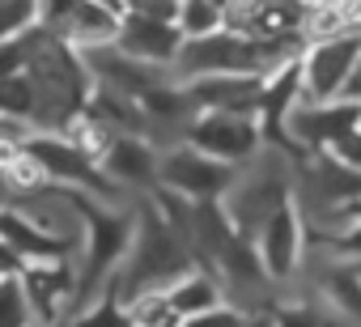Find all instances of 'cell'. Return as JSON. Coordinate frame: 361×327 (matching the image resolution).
Here are the masks:
<instances>
[{"label":"cell","instance_id":"ffe728a7","mask_svg":"<svg viewBox=\"0 0 361 327\" xmlns=\"http://www.w3.org/2000/svg\"><path fill=\"white\" fill-rule=\"evenodd\" d=\"M323 153H327L331 161H340V166H348V171H357V175H361V123H357V128H348V132H340Z\"/></svg>","mask_w":361,"mask_h":327},{"label":"cell","instance_id":"7c38bea8","mask_svg":"<svg viewBox=\"0 0 361 327\" xmlns=\"http://www.w3.org/2000/svg\"><path fill=\"white\" fill-rule=\"evenodd\" d=\"M306 171H310V179H314V192H319L331 209L348 213L353 204H361V175H357V171L331 161L327 153H310Z\"/></svg>","mask_w":361,"mask_h":327},{"label":"cell","instance_id":"3957f363","mask_svg":"<svg viewBox=\"0 0 361 327\" xmlns=\"http://www.w3.org/2000/svg\"><path fill=\"white\" fill-rule=\"evenodd\" d=\"M178 144H192L204 157L243 171L247 161L259 157L264 132H259V119L251 111H213V115H196L183 128V140H178Z\"/></svg>","mask_w":361,"mask_h":327},{"label":"cell","instance_id":"8992f818","mask_svg":"<svg viewBox=\"0 0 361 327\" xmlns=\"http://www.w3.org/2000/svg\"><path fill=\"white\" fill-rule=\"evenodd\" d=\"M26 153L43 166L47 183L51 187H68V192H81V196H94L102 204H115L119 200V187L106 183V175L94 166L85 153H77L68 140H60L56 132H35L26 140Z\"/></svg>","mask_w":361,"mask_h":327},{"label":"cell","instance_id":"4316f807","mask_svg":"<svg viewBox=\"0 0 361 327\" xmlns=\"http://www.w3.org/2000/svg\"><path fill=\"white\" fill-rule=\"evenodd\" d=\"M340 102H357V106H361V56H357V68H353V77H348V85H344V94H340Z\"/></svg>","mask_w":361,"mask_h":327},{"label":"cell","instance_id":"d4e9b609","mask_svg":"<svg viewBox=\"0 0 361 327\" xmlns=\"http://www.w3.org/2000/svg\"><path fill=\"white\" fill-rule=\"evenodd\" d=\"M276 327H327V319L306 310V306H281L276 310Z\"/></svg>","mask_w":361,"mask_h":327},{"label":"cell","instance_id":"484cf974","mask_svg":"<svg viewBox=\"0 0 361 327\" xmlns=\"http://www.w3.org/2000/svg\"><path fill=\"white\" fill-rule=\"evenodd\" d=\"M22 268H26V259L0 238V280H9V276H22Z\"/></svg>","mask_w":361,"mask_h":327},{"label":"cell","instance_id":"7402d4cb","mask_svg":"<svg viewBox=\"0 0 361 327\" xmlns=\"http://www.w3.org/2000/svg\"><path fill=\"white\" fill-rule=\"evenodd\" d=\"M183 327H251V319L243 314V310H234V306H213V310H204V314H196V319H183Z\"/></svg>","mask_w":361,"mask_h":327},{"label":"cell","instance_id":"e0dca14e","mask_svg":"<svg viewBox=\"0 0 361 327\" xmlns=\"http://www.w3.org/2000/svg\"><path fill=\"white\" fill-rule=\"evenodd\" d=\"M327 297L336 302V310L340 314H348V319H361V272H353V268H340V272H331L327 276Z\"/></svg>","mask_w":361,"mask_h":327},{"label":"cell","instance_id":"9c48e42d","mask_svg":"<svg viewBox=\"0 0 361 327\" xmlns=\"http://www.w3.org/2000/svg\"><path fill=\"white\" fill-rule=\"evenodd\" d=\"M98 171L115 187H157V144L145 136H115L98 161Z\"/></svg>","mask_w":361,"mask_h":327},{"label":"cell","instance_id":"7a4b0ae2","mask_svg":"<svg viewBox=\"0 0 361 327\" xmlns=\"http://www.w3.org/2000/svg\"><path fill=\"white\" fill-rule=\"evenodd\" d=\"M200 77H268L259 39H243L230 30H217L209 39H188L170 64V81L188 85Z\"/></svg>","mask_w":361,"mask_h":327},{"label":"cell","instance_id":"6da1fadb","mask_svg":"<svg viewBox=\"0 0 361 327\" xmlns=\"http://www.w3.org/2000/svg\"><path fill=\"white\" fill-rule=\"evenodd\" d=\"M192 268H196V259H192L188 242L157 217L153 204H140L136 217H132L128 255L115 268V276L106 280V293L123 306L136 293H166L178 276H188Z\"/></svg>","mask_w":361,"mask_h":327},{"label":"cell","instance_id":"ac0fdd59","mask_svg":"<svg viewBox=\"0 0 361 327\" xmlns=\"http://www.w3.org/2000/svg\"><path fill=\"white\" fill-rule=\"evenodd\" d=\"M0 327H35V314H30V302L18 276L0 280Z\"/></svg>","mask_w":361,"mask_h":327},{"label":"cell","instance_id":"83f0119b","mask_svg":"<svg viewBox=\"0 0 361 327\" xmlns=\"http://www.w3.org/2000/svg\"><path fill=\"white\" fill-rule=\"evenodd\" d=\"M9 204H13V196H9V187H5V183H0V213H5Z\"/></svg>","mask_w":361,"mask_h":327},{"label":"cell","instance_id":"52a82bcc","mask_svg":"<svg viewBox=\"0 0 361 327\" xmlns=\"http://www.w3.org/2000/svg\"><path fill=\"white\" fill-rule=\"evenodd\" d=\"M251 242H255V255H259L268 280L293 276L298 264H302V217H298V204L285 200L281 209H272Z\"/></svg>","mask_w":361,"mask_h":327},{"label":"cell","instance_id":"2e32d148","mask_svg":"<svg viewBox=\"0 0 361 327\" xmlns=\"http://www.w3.org/2000/svg\"><path fill=\"white\" fill-rule=\"evenodd\" d=\"M123 319L128 327H183V319L170 310L166 293H136L132 302H123Z\"/></svg>","mask_w":361,"mask_h":327},{"label":"cell","instance_id":"4fadbf2b","mask_svg":"<svg viewBox=\"0 0 361 327\" xmlns=\"http://www.w3.org/2000/svg\"><path fill=\"white\" fill-rule=\"evenodd\" d=\"M166 302H170V310H174L178 319H196V314L221 306L226 297H221V280H217L209 268H192L188 276H178V280L166 289Z\"/></svg>","mask_w":361,"mask_h":327},{"label":"cell","instance_id":"cb8c5ba5","mask_svg":"<svg viewBox=\"0 0 361 327\" xmlns=\"http://www.w3.org/2000/svg\"><path fill=\"white\" fill-rule=\"evenodd\" d=\"M174 9L178 0H123V13H145L157 22H174Z\"/></svg>","mask_w":361,"mask_h":327},{"label":"cell","instance_id":"ba28073f","mask_svg":"<svg viewBox=\"0 0 361 327\" xmlns=\"http://www.w3.org/2000/svg\"><path fill=\"white\" fill-rule=\"evenodd\" d=\"M115 47L149 68H166L174 64L178 47H183V35L174 30V22H157L145 13H119V30H115Z\"/></svg>","mask_w":361,"mask_h":327},{"label":"cell","instance_id":"603a6c76","mask_svg":"<svg viewBox=\"0 0 361 327\" xmlns=\"http://www.w3.org/2000/svg\"><path fill=\"white\" fill-rule=\"evenodd\" d=\"M353 226L344 230V234H331L327 238V247L336 251V255H344V259H361V217H348Z\"/></svg>","mask_w":361,"mask_h":327},{"label":"cell","instance_id":"30bf717a","mask_svg":"<svg viewBox=\"0 0 361 327\" xmlns=\"http://www.w3.org/2000/svg\"><path fill=\"white\" fill-rule=\"evenodd\" d=\"M188 102L196 115H213V111H251L259 106V90L264 77H200L188 81Z\"/></svg>","mask_w":361,"mask_h":327},{"label":"cell","instance_id":"5b68a950","mask_svg":"<svg viewBox=\"0 0 361 327\" xmlns=\"http://www.w3.org/2000/svg\"><path fill=\"white\" fill-rule=\"evenodd\" d=\"M243 171L226 166V161L204 157L192 144H174L166 153H157V187L183 196L188 204H209V200H226V192L238 183Z\"/></svg>","mask_w":361,"mask_h":327},{"label":"cell","instance_id":"5bb4252c","mask_svg":"<svg viewBox=\"0 0 361 327\" xmlns=\"http://www.w3.org/2000/svg\"><path fill=\"white\" fill-rule=\"evenodd\" d=\"M213 276L217 280H230V285H264L268 280L264 276V264L255 255V242L243 238V234H234L226 242V251L213 259Z\"/></svg>","mask_w":361,"mask_h":327},{"label":"cell","instance_id":"44dd1931","mask_svg":"<svg viewBox=\"0 0 361 327\" xmlns=\"http://www.w3.org/2000/svg\"><path fill=\"white\" fill-rule=\"evenodd\" d=\"M26 60H30V35H22L13 43H0V81L22 77L26 73Z\"/></svg>","mask_w":361,"mask_h":327},{"label":"cell","instance_id":"d6986e66","mask_svg":"<svg viewBox=\"0 0 361 327\" xmlns=\"http://www.w3.org/2000/svg\"><path fill=\"white\" fill-rule=\"evenodd\" d=\"M35 30V0H0V43Z\"/></svg>","mask_w":361,"mask_h":327},{"label":"cell","instance_id":"9a60e30c","mask_svg":"<svg viewBox=\"0 0 361 327\" xmlns=\"http://www.w3.org/2000/svg\"><path fill=\"white\" fill-rule=\"evenodd\" d=\"M174 30L188 39H209L217 30H226V13L213 5V0H178L174 9Z\"/></svg>","mask_w":361,"mask_h":327},{"label":"cell","instance_id":"8fae6325","mask_svg":"<svg viewBox=\"0 0 361 327\" xmlns=\"http://www.w3.org/2000/svg\"><path fill=\"white\" fill-rule=\"evenodd\" d=\"M0 238H5L26 264H64V259H77V255H81L77 247H68V242L43 234V230H39L35 221H26L18 209H5V213H0Z\"/></svg>","mask_w":361,"mask_h":327},{"label":"cell","instance_id":"277c9868","mask_svg":"<svg viewBox=\"0 0 361 327\" xmlns=\"http://www.w3.org/2000/svg\"><path fill=\"white\" fill-rule=\"evenodd\" d=\"M357 56H361V30L306 43V51H302V60H298V73H302L298 106H327V102H340V94H344V85H348V77H353V68H357Z\"/></svg>","mask_w":361,"mask_h":327}]
</instances>
